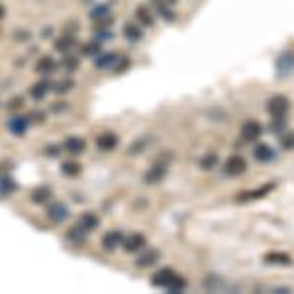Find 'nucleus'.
Returning a JSON list of instances; mask_svg holds the SVG:
<instances>
[{"mask_svg":"<svg viewBox=\"0 0 294 294\" xmlns=\"http://www.w3.org/2000/svg\"><path fill=\"white\" fill-rule=\"evenodd\" d=\"M118 143H120V137L116 136L114 132H104V134H100V136L96 137V147L100 149V151H114L116 147H118Z\"/></svg>","mask_w":294,"mask_h":294,"instance_id":"nucleus-7","label":"nucleus"},{"mask_svg":"<svg viewBox=\"0 0 294 294\" xmlns=\"http://www.w3.org/2000/svg\"><path fill=\"white\" fill-rule=\"evenodd\" d=\"M159 257H161V253H159L157 249H145V253L137 259V267H149L155 261H159Z\"/></svg>","mask_w":294,"mask_h":294,"instance_id":"nucleus-20","label":"nucleus"},{"mask_svg":"<svg viewBox=\"0 0 294 294\" xmlns=\"http://www.w3.org/2000/svg\"><path fill=\"white\" fill-rule=\"evenodd\" d=\"M47 218L55 224H61L63 220L69 218V208L63 202H51L47 208Z\"/></svg>","mask_w":294,"mask_h":294,"instance_id":"nucleus-6","label":"nucleus"},{"mask_svg":"<svg viewBox=\"0 0 294 294\" xmlns=\"http://www.w3.org/2000/svg\"><path fill=\"white\" fill-rule=\"evenodd\" d=\"M28 126H30L28 118H20V116H16V118H12V120L8 122L10 134H12V136H18V137H22L24 134L28 132Z\"/></svg>","mask_w":294,"mask_h":294,"instance_id":"nucleus-14","label":"nucleus"},{"mask_svg":"<svg viewBox=\"0 0 294 294\" xmlns=\"http://www.w3.org/2000/svg\"><path fill=\"white\" fill-rule=\"evenodd\" d=\"M55 71H57V61H55L53 57L44 55V57L38 59V63H36V73H38V75L47 77V75H53Z\"/></svg>","mask_w":294,"mask_h":294,"instance_id":"nucleus-10","label":"nucleus"},{"mask_svg":"<svg viewBox=\"0 0 294 294\" xmlns=\"http://www.w3.org/2000/svg\"><path fill=\"white\" fill-rule=\"evenodd\" d=\"M165 177H167V167H165V165H153V167H149V171L143 175V179H145L147 184H157V182H161Z\"/></svg>","mask_w":294,"mask_h":294,"instance_id":"nucleus-11","label":"nucleus"},{"mask_svg":"<svg viewBox=\"0 0 294 294\" xmlns=\"http://www.w3.org/2000/svg\"><path fill=\"white\" fill-rule=\"evenodd\" d=\"M276 67L280 71V75H288V71L294 67V55H290V53H282V55L278 57V61H276Z\"/></svg>","mask_w":294,"mask_h":294,"instance_id":"nucleus-23","label":"nucleus"},{"mask_svg":"<svg viewBox=\"0 0 294 294\" xmlns=\"http://www.w3.org/2000/svg\"><path fill=\"white\" fill-rule=\"evenodd\" d=\"M85 149H87V141L83 137L71 136L63 141V151L69 155H81V153H85Z\"/></svg>","mask_w":294,"mask_h":294,"instance_id":"nucleus-5","label":"nucleus"},{"mask_svg":"<svg viewBox=\"0 0 294 294\" xmlns=\"http://www.w3.org/2000/svg\"><path fill=\"white\" fill-rule=\"evenodd\" d=\"M245 169H247V163H245V159L241 157V155H229L226 159V163H224V173L229 175V177H237Z\"/></svg>","mask_w":294,"mask_h":294,"instance_id":"nucleus-2","label":"nucleus"},{"mask_svg":"<svg viewBox=\"0 0 294 294\" xmlns=\"http://www.w3.org/2000/svg\"><path fill=\"white\" fill-rule=\"evenodd\" d=\"M51 89V85H49V81H40V83H36L32 89H30V96L34 98V100H44L46 98V94L49 92Z\"/></svg>","mask_w":294,"mask_h":294,"instance_id":"nucleus-19","label":"nucleus"},{"mask_svg":"<svg viewBox=\"0 0 294 294\" xmlns=\"http://www.w3.org/2000/svg\"><path fill=\"white\" fill-rule=\"evenodd\" d=\"M155 2V6H175L177 4V0H153Z\"/></svg>","mask_w":294,"mask_h":294,"instance_id":"nucleus-38","label":"nucleus"},{"mask_svg":"<svg viewBox=\"0 0 294 294\" xmlns=\"http://www.w3.org/2000/svg\"><path fill=\"white\" fill-rule=\"evenodd\" d=\"M288 108H290L288 98H284V96H280V94L272 96L271 100L267 102V112L271 114L272 118H284L286 112H288Z\"/></svg>","mask_w":294,"mask_h":294,"instance_id":"nucleus-1","label":"nucleus"},{"mask_svg":"<svg viewBox=\"0 0 294 294\" xmlns=\"http://www.w3.org/2000/svg\"><path fill=\"white\" fill-rule=\"evenodd\" d=\"M184 288H186V280L182 278L181 274H177V278L173 280V284H171L167 290H171V292H182Z\"/></svg>","mask_w":294,"mask_h":294,"instance_id":"nucleus-31","label":"nucleus"},{"mask_svg":"<svg viewBox=\"0 0 294 294\" xmlns=\"http://www.w3.org/2000/svg\"><path fill=\"white\" fill-rule=\"evenodd\" d=\"M272 188V184H265V186H261V188H257V190H249V192H243L241 196H239V200H255V198H261V196H265L269 190Z\"/></svg>","mask_w":294,"mask_h":294,"instance_id":"nucleus-24","label":"nucleus"},{"mask_svg":"<svg viewBox=\"0 0 294 294\" xmlns=\"http://www.w3.org/2000/svg\"><path fill=\"white\" fill-rule=\"evenodd\" d=\"M122 243H124V235L118 229H112V231L104 233V237H102V247L106 249V251H114V249L118 247V245H122Z\"/></svg>","mask_w":294,"mask_h":294,"instance_id":"nucleus-12","label":"nucleus"},{"mask_svg":"<svg viewBox=\"0 0 294 294\" xmlns=\"http://www.w3.org/2000/svg\"><path fill=\"white\" fill-rule=\"evenodd\" d=\"M22 104H24V98L16 96V98H12V100L8 102V110H16V108H22Z\"/></svg>","mask_w":294,"mask_h":294,"instance_id":"nucleus-36","label":"nucleus"},{"mask_svg":"<svg viewBox=\"0 0 294 294\" xmlns=\"http://www.w3.org/2000/svg\"><path fill=\"white\" fill-rule=\"evenodd\" d=\"M274 149H272L271 145H267V143H259L255 149H253V157L257 159L259 163H269L274 159Z\"/></svg>","mask_w":294,"mask_h":294,"instance_id":"nucleus-13","label":"nucleus"},{"mask_svg":"<svg viewBox=\"0 0 294 294\" xmlns=\"http://www.w3.org/2000/svg\"><path fill=\"white\" fill-rule=\"evenodd\" d=\"M261 136H263V126L257 120H247L241 126V137H243V141H257Z\"/></svg>","mask_w":294,"mask_h":294,"instance_id":"nucleus-4","label":"nucleus"},{"mask_svg":"<svg viewBox=\"0 0 294 294\" xmlns=\"http://www.w3.org/2000/svg\"><path fill=\"white\" fill-rule=\"evenodd\" d=\"M75 46H77V44H75V36H73V34H65L63 38H59V40L55 42V49H57L59 53H69Z\"/></svg>","mask_w":294,"mask_h":294,"instance_id":"nucleus-21","label":"nucleus"},{"mask_svg":"<svg viewBox=\"0 0 294 294\" xmlns=\"http://www.w3.org/2000/svg\"><path fill=\"white\" fill-rule=\"evenodd\" d=\"M79 226L85 227L87 231H92V229H96V227L100 226V218L94 212H85L81 216V220H79Z\"/></svg>","mask_w":294,"mask_h":294,"instance_id":"nucleus-18","label":"nucleus"},{"mask_svg":"<svg viewBox=\"0 0 294 294\" xmlns=\"http://www.w3.org/2000/svg\"><path fill=\"white\" fill-rule=\"evenodd\" d=\"M124 38H126L128 42H132V44L141 42V38H143L141 26H137V24H126V26H124Z\"/></svg>","mask_w":294,"mask_h":294,"instance_id":"nucleus-17","label":"nucleus"},{"mask_svg":"<svg viewBox=\"0 0 294 294\" xmlns=\"http://www.w3.org/2000/svg\"><path fill=\"white\" fill-rule=\"evenodd\" d=\"M87 233H89V231H87L85 227H81V226H79V224H77V226H75V227H71V229H69L67 237H69V239H71V241H73V243H77V245H81V243H83V241L87 239Z\"/></svg>","mask_w":294,"mask_h":294,"instance_id":"nucleus-22","label":"nucleus"},{"mask_svg":"<svg viewBox=\"0 0 294 294\" xmlns=\"http://www.w3.org/2000/svg\"><path fill=\"white\" fill-rule=\"evenodd\" d=\"M175 278H177V272L173 271V269H169V267H165V269H159V271L153 274L151 284L157 286V288H169V286L173 284Z\"/></svg>","mask_w":294,"mask_h":294,"instance_id":"nucleus-3","label":"nucleus"},{"mask_svg":"<svg viewBox=\"0 0 294 294\" xmlns=\"http://www.w3.org/2000/svg\"><path fill=\"white\" fill-rule=\"evenodd\" d=\"M280 145H282L284 149H292L294 147V134H282V137H280Z\"/></svg>","mask_w":294,"mask_h":294,"instance_id":"nucleus-35","label":"nucleus"},{"mask_svg":"<svg viewBox=\"0 0 294 294\" xmlns=\"http://www.w3.org/2000/svg\"><path fill=\"white\" fill-rule=\"evenodd\" d=\"M16 182H14V179L10 177V175H4L2 177V196H10L14 190H16Z\"/></svg>","mask_w":294,"mask_h":294,"instance_id":"nucleus-29","label":"nucleus"},{"mask_svg":"<svg viewBox=\"0 0 294 294\" xmlns=\"http://www.w3.org/2000/svg\"><path fill=\"white\" fill-rule=\"evenodd\" d=\"M61 173H63L65 177H77V175L81 173V165H79L77 161H67V163H63Z\"/></svg>","mask_w":294,"mask_h":294,"instance_id":"nucleus-27","label":"nucleus"},{"mask_svg":"<svg viewBox=\"0 0 294 294\" xmlns=\"http://www.w3.org/2000/svg\"><path fill=\"white\" fill-rule=\"evenodd\" d=\"M73 89V81L71 79H65V81H59L55 87H53V91L57 92V94H65V92H69Z\"/></svg>","mask_w":294,"mask_h":294,"instance_id":"nucleus-32","label":"nucleus"},{"mask_svg":"<svg viewBox=\"0 0 294 294\" xmlns=\"http://www.w3.org/2000/svg\"><path fill=\"white\" fill-rule=\"evenodd\" d=\"M108 8H110V4H98V6H94V10L91 12V18H92V20H96V22L110 18V12H108Z\"/></svg>","mask_w":294,"mask_h":294,"instance_id":"nucleus-26","label":"nucleus"},{"mask_svg":"<svg viewBox=\"0 0 294 294\" xmlns=\"http://www.w3.org/2000/svg\"><path fill=\"white\" fill-rule=\"evenodd\" d=\"M100 44H102L100 40H92L87 46H83V53L87 57H98L100 55Z\"/></svg>","mask_w":294,"mask_h":294,"instance_id":"nucleus-28","label":"nucleus"},{"mask_svg":"<svg viewBox=\"0 0 294 294\" xmlns=\"http://www.w3.org/2000/svg\"><path fill=\"white\" fill-rule=\"evenodd\" d=\"M173 6H157V12L161 14L163 20H175V10H171Z\"/></svg>","mask_w":294,"mask_h":294,"instance_id":"nucleus-34","label":"nucleus"},{"mask_svg":"<svg viewBox=\"0 0 294 294\" xmlns=\"http://www.w3.org/2000/svg\"><path fill=\"white\" fill-rule=\"evenodd\" d=\"M79 65V57H75V55H69L65 53V59H63V67L67 69V71H75Z\"/></svg>","mask_w":294,"mask_h":294,"instance_id":"nucleus-33","label":"nucleus"},{"mask_svg":"<svg viewBox=\"0 0 294 294\" xmlns=\"http://www.w3.org/2000/svg\"><path fill=\"white\" fill-rule=\"evenodd\" d=\"M51 196H53V190H51L49 186H38V188H34L32 194H30V198H32V202L34 204H44V202H47V200H51Z\"/></svg>","mask_w":294,"mask_h":294,"instance_id":"nucleus-16","label":"nucleus"},{"mask_svg":"<svg viewBox=\"0 0 294 294\" xmlns=\"http://www.w3.org/2000/svg\"><path fill=\"white\" fill-rule=\"evenodd\" d=\"M145 243H147L145 235H141V233H132V235L124 237L122 247H124V251H128V253H136V251L145 249Z\"/></svg>","mask_w":294,"mask_h":294,"instance_id":"nucleus-8","label":"nucleus"},{"mask_svg":"<svg viewBox=\"0 0 294 294\" xmlns=\"http://www.w3.org/2000/svg\"><path fill=\"white\" fill-rule=\"evenodd\" d=\"M263 259H265L267 265H278V267H290L294 263L292 257L288 253H282V251H271Z\"/></svg>","mask_w":294,"mask_h":294,"instance_id":"nucleus-9","label":"nucleus"},{"mask_svg":"<svg viewBox=\"0 0 294 294\" xmlns=\"http://www.w3.org/2000/svg\"><path fill=\"white\" fill-rule=\"evenodd\" d=\"M216 165H218V155H216V153H206V155L200 159V167H202L204 171H212Z\"/></svg>","mask_w":294,"mask_h":294,"instance_id":"nucleus-30","label":"nucleus"},{"mask_svg":"<svg viewBox=\"0 0 294 294\" xmlns=\"http://www.w3.org/2000/svg\"><path fill=\"white\" fill-rule=\"evenodd\" d=\"M46 155L47 157H57V155H59V147H55V145L46 147Z\"/></svg>","mask_w":294,"mask_h":294,"instance_id":"nucleus-37","label":"nucleus"},{"mask_svg":"<svg viewBox=\"0 0 294 294\" xmlns=\"http://www.w3.org/2000/svg\"><path fill=\"white\" fill-rule=\"evenodd\" d=\"M136 16H137V20H139L141 26H147V28L153 26V14H151L149 8H145V6H137Z\"/></svg>","mask_w":294,"mask_h":294,"instance_id":"nucleus-25","label":"nucleus"},{"mask_svg":"<svg viewBox=\"0 0 294 294\" xmlns=\"http://www.w3.org/2000/svg\"><path fill=\"white\" fill-rule=\"evenodd\" d=\"M118 59H120L118 53H100V55L94 59V63H96V67L98 69H114L116 67V63H118Z\"/></svg>","mask_w":294,"mask_h":294,"instance_id":"nucleus-15","label":"nucleus"}]
</instances>
